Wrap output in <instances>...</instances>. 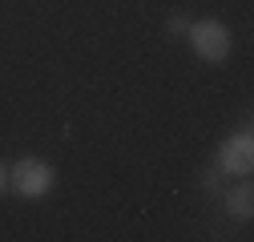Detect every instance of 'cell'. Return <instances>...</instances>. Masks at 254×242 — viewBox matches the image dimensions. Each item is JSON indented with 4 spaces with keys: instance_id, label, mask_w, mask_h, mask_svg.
Wrapping results in <instances>:
<instances>
[{
    "instance_id": "cell-4",
    "label": "cell",
    "mask_w": 254,
    "mask_h": 242,
    "mask_svg": "<svg viewBox=\"0 0 254 242\" xmlns=\"http://www.w3.org/2000/svg\"><path fill=\"white\" fill-rule=\"evenodd\" d=\"M226 214H234V218H250L254 214V190H250V182H242L238 190L226 194Z\"/></svg>"
},
{
    "instance_id": "cell-2",
    "label": "cell",
    "mask_w": 254,
    "mask_h": 242,
    "mask_svg": "<svg viewBox=\"0 0 254 242\" xmlns=\"http://www.w3.org/2000/svg\"><path fill=\"white\" fill-rule=\"evenodd\" d=\"M53 182H57V174H53V166L45 162V158H20L16 166H8V186L20 194V198H45L49 190H53Z\"/></svg>"
},
{
    "instance_id": "cell-1",
    "label": "cell",
    "mask_w": 254,
    "mask_h": 242,
    "mask_svg": "<svg viewBox=\"0 0 254 242\" xmlns=\"http://www.w3.org/2000/svg\"><path fill=\"white\" fill-rule=\"evenodd\" d=\"M186 41H190V49H194V57H202V60H210V65H222V60L230 57V49H234V37H230V28L222 24V20H194L186 28Z\"/></svg>"
},
{
    "instance_id": "cell-3",
    "label": "cell",
    "mask_w": 254,
    "mask_h": 242,
    "mask_svg": "<svg viewBox=\"0 0 254 242\" xmlns=\"http://www.w3.org/2000/svg\"><path fill=\"white\" fill-rule=\"evenodd\" d=\"M218 170L222 174H242V178L254 170V137H250V129H238V133H230L226 141H222Z\"/></svg>"
},
{
    "instance_id": "cell-5",
    "label": "cell",
    "mask_w": 254,
    "mask_h": 242,
    "mask_svg": "<svg viewBox=\"0 0 254 242\" xmlns=\"http://www.w3.org/2000/svg\"><path fill=\"white\" fill-rule=\"evenodd\" d=\"M166 28H170V33H174V37H182V33H186V28H190V20H186V16H170V24H166Z\"/></svg>"
},
{
    "instance_id": "cell-6",
    "label": "cell",
    "mask_w": 254,
    "mask_h": 242,
    "mask_svg": "<svg viewBox=\"0 0 254 242\" xmlns=\"http://www.w3.org/2000/svg\"><path fill=\"white\" fill-rule=\"evenodd\" d=\"M4 190H8V166L0 162V194H4Z\"/></svg>"
}]
</instances>
